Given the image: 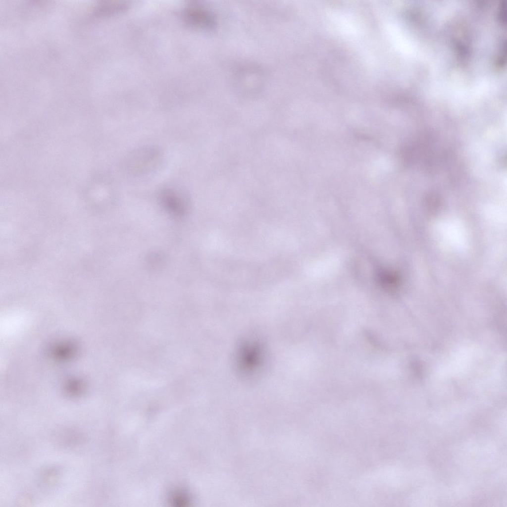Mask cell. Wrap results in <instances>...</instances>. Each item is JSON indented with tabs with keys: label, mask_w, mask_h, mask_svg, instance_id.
Instances as JSON below:
<instances>
[{
	"label": "cell",
	"mask_w": 507,
	"mask_h": 507,
	"mask_svg": "<svg viewBox=\"0 0 507 507\" xmlns=\"http://www.w3.org/2000/svg\"><path fill=\"white\" fill-rule=\"evenodd\" d=\"M162 157L159 148L146 146L129 152L124 160L125 169L133 175H141L152 171L159 164Z\"/></svg>",
	"instance_id": "obj_1"
},
{
	"label": "cell",
	"mask_w": 507,
	"mask_h": 507,
	"mask_svg": "<svg viewBox=\"0 0 507 507\" xmlns=\"http://www.w3.org/2000/svg\"><path fill=\"white\" fill-rule=\"evenodd\" d=\"M187 22L194 27L207 28L212 24L211 16L205 11L197 8H188L184 14Z\"/></svg>",
	"instance_id": "obj_2"
}]
</instances>
